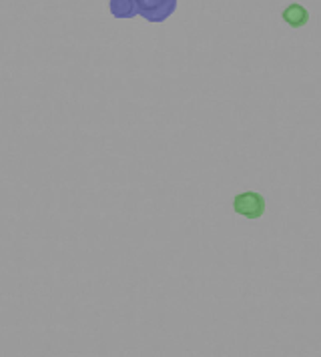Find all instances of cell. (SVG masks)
Listing matches in <instances>:
<instances>
[{
  "label": "cell",
  "mask_w": 321,
  "mask_h": 357,
  "mask_svg": "<svg viewBox=\"0 0 321 357\" xmlns=\"http://www.w3.org/2000/svg\"><path fill=\"white\" fill-rule=\"evenodd\" d=\"M233 209L237 215H243L249 221L261 219L265 213V197L255 191H245V193H237L233 199Z\"/></svg>",
  "instance_id": "cell-1"
},
{
  "label": "cell",
  "mask_w": 321,
  "mask_h": 357,
  "mask_svg": "<svg viewBox=\"0 0 321 357\" xmlns=\"http://www.w3.org/2000/svg\"><path fill=\"white\" fill-rule=\"evenodd\" d=\"M177 10V0H163L157 8H153V10H149V13H144L141 17L144 20H149V22H153V24H159V22H165L169 17H173V13Z\"/></svg>",
  "instance_id": "cell-3"
},
{
  "label": "cell",
  "mask_w": 321,
  "mask_h": 357,
  "mask_svg": "<svg viewBox=\"0 0 321 357\" xmlns=\"http://www.w3.org/2000/svg\"><path fill=\"white\" fill-rule=\"evenodd\" d=\"M137 2V8H139V17L144 15V13H149V10H153V8H157L163 0H135Z\"/></svg>",
  "instance_id": "cell-5"
},
{
  "label": "cell",
  "mask_w": 321,
  "mask_h": 357,
  "mask_svg": "<svg viewBox=\"0 0 321 357\" xmlns=\"http://www.w3.org/2000/svg\"><path fill=\"white\" fill-rule=\"evenodd\" d=\"M281 18L288 22L291 29H301V26H305L309 22V10L305 8L304 4L293 2V4H289L288 8L281 13Z\"/></svg>",
  "instance_id": "cell-2"
},
{
  "label": "cell",
  "mask_w": 321,
  "mask_h": 357,
  "mask_svg": "<svg viewBox=\"0 0 321 357\" xmlns=\"http://www.w3.org/2000/svg\"><path fill=\"white\" fill-rule=\"evenodd\" d=\"M109 8H111V15L114 18L139 17V8H137L135 0H111Z\"/></svg>",
  "instance_id": "cell-4"
}]
</instances>
